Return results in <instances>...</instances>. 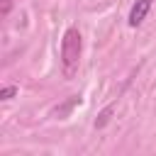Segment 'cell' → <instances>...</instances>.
<instances>
[{
  "instance_id": "obj_1",
  "label": "cell",
  "mask_w": 156,
  "mask_h": 156,
  "mask_svg": "<svg viewBox=\"0 0 156 156\" xmlns=\"http://www.w3.org/2000/svg\"><path fill=\"white\" fill-rule=\"evenodd\" d=\"M80 54H83V37L76 27H68L61 37V71L63 78H73L80 63Z\"/></svg>"
},
{
  "instance_id": "obj_2",
  "label": "cell",
  "mask_w": 156,
  "mask_h": 156,
  "mask_svg": "<svg viewBox=\"0 0 156 156\" xmlns=\"http://www.w3.org/2000/svg\"><path fill=\"white\" fill-rule=\"evenodd\" d=\"M151 5H154V0H136V2L132 5V10H129L127 24H129V27H139V24L146 20V15H149Z\"/></svg>"
},
{
  "instance_id": "obj_3",
  "label": "cell",
  "mask_w": 156,
  "mask_h": 156,
  "mask_svg": "<svg viewBox=\"0 0 156 156\" xmlns=\"http://www.w3.org/2000/svg\"><path fill=\"white\" fill-rule=\"evenodd\" d=\"M76 105H80V95H71V100H68V102H63L61 107H56V115H58V117H66Z\"/></svg>"
},
{
  "instance_id": "obj_4",
  "label": "cell",
  "mask_w": 156,
  "mask_h": 156,
  "mask_svg": "<svg viewBox=\"0 0 156 156\" xmlns=\"http://www.w3.org/2000/svg\"><path fill=\"white\" fill-rule=\"evenodd\" d=\"M112 112H115V105H107V107H105V110L98 115V119H95V127H98V129H102V127L110 122V115H112Z\"/></svg>"
},
{
  "instance_id": "obj_5",
  "label": "cell",
  "mask_w": 156,
  "mask_h": 156,
  "mask_svg": "<svg viewBox=\"0 0 156 156\" xmlns=\"http://www.w3.org/2000/svg\"><path fill=\"white\" fill-rule=\"evenodd\" d=\"M17 95V85H2L0 90V100H12Z\"/></svg>"
},
{
  "instance_id": "obj_6",
  "label": "cell",
  "mask_w": 156,
  "mask_h": 156,
  "mask_svg": "<svg viewBox=\"0 0 156 156\" xmlns=\"http://www.w3.org/2000/svg\"><path fill=\"white\" fill-rule=\"evenodd\" d=\"M10 10H12V0H2V10H0V15H2V17H7V15H10Z\"/></svg>"
}]
</instances>
